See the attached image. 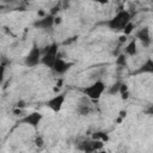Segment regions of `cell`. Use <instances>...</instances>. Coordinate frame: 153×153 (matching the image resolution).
Listing matches in <instances>:
<instances>
[{
  "instance_id": "6da1fadb",
  "label": "cell",
  "mask_w": 153,
  "mask_h": 153,
  "mask_svg": "<svg viewBox=\"0 0 153 153\" xmlns=\"http://www.w3.org/2000/svg\"><path fill=\"white\" fill-rule=\"evenodd\" d=\"M131 22V14L127 10H120L114 17L105 22V25L114 32H123L126 26Z\"/></svg>"
},
{
  "instance_id": "7a4b0ae2",
  "label": "cell",
  "mask_w": 153,
  "mask_h": 153,
  "mask_svg": "<svg viewBox=\"0 0 153 153\" xmlns=\"http://www.w3.org/2000/svg\"><path fill=\"white\" fill-rule=\"evenodd\" d=\"M106 85L102 79H97L96 81H93L92 84H90L88 86H85L81 88L82 96L87 97L91 102H97L100 99V97L103 96V93L106 91Z\"/></svg>"
},
{
  "instance_id": "3957f363",
  "label": "cell",
  "mask_w": 153,
  "mask_h": 153,
  "mask_svg": "<svg viewBox=\"0 0 153 153\" xmlns=\"http://www.w3.org/2000/svg\"><path fill=\"white\" fill-rule=\"evenodd\" d=\"M57 57H59V44L53 42V43L48 44L47 47H44V49H42L41 65L51 69V67H53V65H54V62L56 61Z\"/></svg>"
},
{
  "instance_id": "277c9868",
  "label": "cell",
  "mask_w": 153,
  "mask_h": 153,
  "mask_svg": "<svg viewBox=\"0 0 153 153\" xmlns=\"http://www.w3.org/2000/svg\"><path fill=\"white\" fill-rule=\"evenodd\" d=\"M42 61V49L37 45V43H32L30 50L24 57V65L29 68H33L41 65Z\"/></svg>"
},
{
  "instance_id": "5b68a950",
  "label": "cell",
  "mask_w": 153,
  "mask_h": 153,
  "mask_svg": "<svg viewBox=\"0 0 153 153\" xmlns=\"http://www.w3.org/2000/svg\"><path fill=\"white\" fill-rule=\"evenodd\" d=\"M76 148L84 153H97L104 148V143L102 141H97L93 139L82 140V141L78 142Z\"/></svg>"
},
{
  "instance_id": "8992f818",
  "label": "cell",
  "mask_w": 153,
  "mask_h": 153,
  "mask_svg": "<svg viewBox=\"0 0 153 153\" xmlns=\"http://www.w3.org/2000/svg\"><path fill=\"white\" fill-rule=\"evenodd\" d=\"M42 120H43V115H42L41 112H38V111H32V112L25 115L24 117H22V118L19 120V123L27 124V126H30L31 128H33L35 130H37L38 127H39V124H41V122H42Z\"/></svg>"
},
{
  "instance_id": "52a82bcc",
  "label": "cell",
  "mask_w": 153,
  "mask_h": 153,
  "mask_svg": "<svg viewBox=\"0 0 153 153\" xmlns=\"http://www.w3.org/2000/svg\"><path fill=\"white\" fill-rule=\"evenodd\" d=\"M65 100H66V93H56L55 96H53L51 98H49L47 100V106L53 111V112H60L63 104H65Z\"/></svg>"
},
{
  "instance_id": "ba28073f",
  "label": "cell",
  "mask_w": 153,
  "mask_h": 153,
  "mask_svg": "<svg viewBox=\"0 0 153 153\" xmlns=\"http://www.w3.org/2000/svg\"><path fill=\"white\" fill-rule=\"evenodd\" d=\"M135 38L141 43L143 48H148L152 43V37H151V30L148 26H143L140 30L136 31Z\"/></svg>"
},
{
  "instance_id": "9c48e42d",
  "label": "cell",
  "mask_w": 153,
  "mask_h": 153,
  "mask_svg": "<svg viewBox=\"0 0 153 153\" xmlns=\"http://www.w3.org/2000/svg\"><path fill=\"white\" fill-rule=\"evenodd\" d=\"M72 66H73L72 62H68V61H66L65 59H62V57L59 56V57L56 59V61L54 62V65H53V67H51V71H53L55 74H57V75H62V74H65L66 72H68Z\"/></svg>"
},
{
  "instance_id": "30bf717a",
  "label": "cell",
  "mask_w": 153,
  "mask_h": 153,
  "mask_svg": "<svg viewBox=\"0 0 153 153\" xmlns=\"http://www.w3.org/2000/svg\"><path fill=\"white\" fill-rule=\"evenodd\" d=\"M55 17L53 14H47L43 18H38L37 20L33 22V26L36 29H42V30H47V29H51L55 25Z\"/></svg>"
},
{
  "instance_id": "8fae6325",
  "label": "cell",
  "mask_w": 153,
  "mask_h": 153,
  "mask_svg": "<svg viewBox=\"0 0 153 153\" xmlns=\"http://www.w3.org/2000/svg\"><path fill=\"white\" fill-rule=\"evenodd\" d=\"M75 110H76V112L80 116H87V115H90L91 111H92L91 100L87 97H85V96L80 97L79 100H78V103H76V109Z\"/></svg>"
},
{
  "instance_id": "7c38bea8",
  "label": "cell",
  "mask_w": 153,
  "mask_h": 153,
  "mask_svg": "<svg viewBox=\"0 0 153 153\" xmlns=\"http://www.w3.org/2000/svg\"><path fill=\"white\" fill-rule=\"evenodd\" d=\"M143 73L153 74V59L152 57H147L145 62L135 71V74H143Z\"/></svg>"
},
{
  "instance_id": "4fadbf2b",
  "label": "cell",
  "mask_w": 153,
  "mask_h": 153,
  "mask_svg": "<svg viewBox=\"0 0 153 153\" xmlns=\"http://www.w3.org/2000/svg\"><path fill=\"white\" fill-rule=\"evenodd\" d=\"M123 54H126L127 56H135L137 54V39L136 38H133L131 41L127 43V45L123 49Z\"/></svg>"
},
{
  "instance_id": "5bb4252c",
  "label": "cell",
  "mask_w": 153,
  "mask_h": 153,
  "mask_svg": "<svg viewBox=\"0 0 153 153\" xmlns=\"http://www.w3.org/2000/svg\"><path fill=\"white\" fill-rule=\"evenodd\" d=\"M91 139H93V140H97V141H102L103 143H106L108 141H109V134L108 133H105V131H102V130H98V131H94V133H92V135H91Z\"/></svg>"
},
{
  "instance_id": "9a60e30c",
  "label": "cell",
  "mask_w": 153,
  "mask_h": 153,
  "mask_svg": "<svg viewBox=\"0 0 153 153\" xmlns=\"http://www.w3.org/2000/svg\"><path fill=\"white\" fill-rule=\"evenodd\" d=\"M115 65L118 67H127L128 66V56L123 53L116 55V60H115Z\"/></svg>"
},
{
  "instance_id": "2e32d148",
  "label": "cell",
  "mask_w": 153,
  "mask_h": 153,
  "mask_svg": "<svg viewBox=\"0 0 153 153\" xmlns=\"http://www.w3.org/2000/svg\"><path fill=\"white\" fill-rule=\"evenodd\" d=\"M121 85H122V81H116V82H114L111 86H109V87L106 88L108 94H110V96L120 94V88H121Z\"/></svg>"
},
{
  "instance_id": "e0dca14e",
  "label": "cell",
  "mask_w": 153,
  "mask_h": 153,
  "mask_svg": "<svg viewBox=\"0 0 153 153\" xmlns=\"http://www.w3.org/2000/svg\"><path fill=\"white\" fill-rule=\"evenodd\" d=\"M134 29H135V25L130 22V23L126 26V29H124V31H123V35H124V36H127V37H128V36H130V35H131V32L134 31Z\"/></svg>"
},
{
  "instance_id": "ac0fdd59",
  "label": "cell",
  "mask_w": 153,
  "mask_h": 153,
  "mask_svg": "<svg viewBox=\"0 0 153 153\" xmlns=\"http://www.w3.org/2000/svg\"><path fill=\"white\" fill-rule=\"evenodd\" d=\"M33 143H35V146L38 147V148L43 147V145H44V139H43V136H42V135H36Z\"/></svg>"
},
{
  "instance_id": "d6986e66",
  "label": "cell",
  "mask_w": 153,
  "mask_h": 153,
  "mask_svg": "<svg viewBox=\"0 0 153 153\" xmlns=\"http://www.w3.org/2000/svg\"><path fill=\"white\" fill-rule=\"evenodd\" d=\"M126 116H127V110H121L118 112V117L116 118V123H121L126 118Z\"/></svg>"
},
{
  "instance_id": "ffe728a7",
  "label": "cell",
  "mask_w": 153,
  "mask_h": 153,
  "mask_svg": "<svg viewBox=\"0 0 153 153\" xmlns=\"http://www.w3.org/2000/svg\"><path fill=\"white\" fill-rule=\"evenodd\" d=\"M143 114L148 115V116H153V103L148 104L145 109H143Z\"/></svg>"
},
{
  "instance_id": "44dd1931",
  "label": "cell",
  "mask_w": 153,
  "mask_h": 153,
  "mask_svg": "<svg viewBox=\"0 0 153 153\" xmlns=\"http://www.w3.org/2000/svg\"><path fill=\"white\" fill-rule=\"evenodd\" d=\"M128 91H129L128 85H127V84H124V82H122L121 88H120V94H122V93H124V92H128Z\"/></svg>"
},
{
  "instance_id": "7402d4cb",
  "label": "cell",
  "mask_w": 153,
  "mask_h": 153,
  "mask_svg": "<svg viewBox=\"0 0 153 153\" xmlns=\"http://www.w3.org/2000/svg\"><path fill=\"white\" fill-rule=\"evenodd\" d=\"M121 96V99L122 100H127L129 97H130V92L128 91V92H124V93H122V94H120Z\"/></svg>"
},
{
  "instance_id": "603a6c76",
  "label": "cell",
  "mask_w": 153,
  "mask_h": 153,
  "mask_svg": "<svg viewBox=\"0 0 153 153\" xmlns=\"http://www.w3.org/2000/svg\"><path fill=\"white\" fill-rule=\"evenodd\" d=\"M16 106H17V109H23V108L25 106V102H24V100H19V102H17Z\"/></svg>"
},
{
  "instance_id": "cb8c5ba5",
  "label": "cell",
  "mask_w": 153,
  "mask_h": 153,
  "mask_svg": "<svg viewBox=\"0 0 153 153\" xmlns=\"http://www.w3.org/2000/svg\"><path fill=\"white\" fill-rule=\"evenodd\" d=\"M61 22H62V18H61V17H59V16H56V17H55V25L61 24Z\"/></svg>"
},
{
  "instance_id": "d4e9b609",
  "label": "cell",
  "mask_w": 153,
  "mask_h": 153,
  "mask_svg": "<svg viewBox=\"0 0 153 153\" xmlns=\"http://www.w3.org/2000/svg\"><path fill=\"white\" fill-rule=\"evenodd\" d=\"M118 38H120V39H118V41H120V43H124V42L127 41V36H124V35H122V36H120Z\"/></svg>"
},
{
  "instance_id": "484cf974",
  "label": "cell",
  "mask_w": 153,
  "mask_h": 153,
  "mask_svg": "<svg viewBox=\"0 0 153 153\" xmlns=\"http://www.w3.org/2000/svg\"><path fill=\"white\" fill-rule=\"evenodd\" d=\"M97 153H106V152H105V151H103V149H102V151H99V152H97Z\"/></svg>"
},
{
  "instance_id": "4316f807",
  "label": "cell",
  "mask_w": 153,
  "mask_h": 153,
  "mask_svg": "<svg viewBox=\"0 0 153 153\" xmlns=\"http://www.w3.org/2000/svg\"><path fill=\"white\" fill-rule=\"evenodd\" d=\"M152 59H153V57H152Z\"/></svg>"
}]
</instances>
